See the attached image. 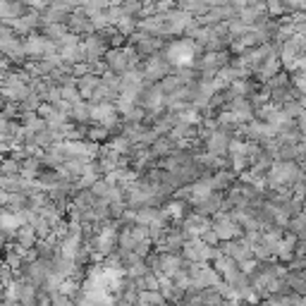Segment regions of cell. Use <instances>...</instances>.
Here are the masks:
<instances>
[{"label":"cell","instance_id":"cell-2","mask_svg":"<svg viewBox=\"0 0 306 306\" xmlns=\"http://www.w3.org/2000/svg\"><path fill=\"white\" fill-rule=\"evenodd\" d=\"M235 235H237V225L230 222V220H222L215 228V237H220V239H230V237H235Z\"/></svg>","mask_w":306,"mask_h":306},{"label":"cell","instance_id":"cell-4","mask_svg":"<svg viewBox=\"0 0 306 306\" xmlns=\"http://www.w3.org/2000/svg\"><path fill=\"white\" fill-rule=\"evenodd\" d=\"M3 201H8V197H5V194L0 191V204H3Z\"/></svg>","mask_w":306,"mask_h":306},{"label":"cell","instance_id":"cell-3","mask_svg":"<svg viewBox=\"0 0 306 306\" xmlns=\"http://www.w3.org/2000/svg\"><path fill=\"white\" fill-rule=\"evenodd\" d=\"M168 215L180 218V215H182V204H170V206H168Z\"/></svg>","mask_w":306,"mask_h":306},{"label":"cell","instance_id":"cell-1","mask_svg":"<svg viewBox=\"0 0 306 306\" xmlns=\"http://www.w3.org/2000/svg\"><path fill=\"white\" fill-rule=\"evenodd\" d=\"M191 55H194V48L191 46H184V43H175L170 48V60L175 65H189L191 63Z\"/></svg>","mask_w":306,"mask_h":306}]
</instances>
